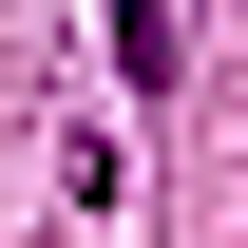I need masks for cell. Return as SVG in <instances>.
I'll return each instance as SVG.
<instances>
[{"label":"cell","instance_id":"obj_1","mask_svg":"<svg viewBox=\"0 0 248 248\" xmlns=\"http://www.w3.org/2000/svg\"><path fill=\"white\" fill-rule=\"evenodd\" d=\"M95 19H115V77H134V95H172V77H191V58H172V0H95Z\"/></svg>","mask_w":248,"mask_h":248}]
</instances>
